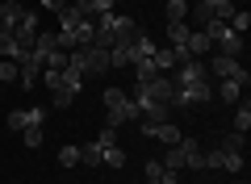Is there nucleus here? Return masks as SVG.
I'll list each match as a JSON object with an SVG mask.
<instances>
[{"instance_id": "1", "label": "nucleus", "mask_w": 251, "mask_h": 184, "mask_svg": "<svg viewBox=\"0 0 251 184\" xmlns=\"http://www.w3.org/2000/svg\"><path fill=\"white\" fill-rule=\"evenodd\" d=\"M67 67H75L84 79H97V76H105L109 71V51H100V46H75L72 54H67Z\"/></svg>"}, {"instance_id": "2", "label": "nucleus", "mask_w": 251, "mask_h": 184, "mask_svg": "<svg viewBox=\"0 0 251 184\" xmlns=\"http://www.w3.org/2000/svg\"><path fill=\"white\" fill-rule=\"evenodd\" d=\"M105 109H109V126H126L138 122V105L126 88H105Z\"/></svg>"}, {"instance_id": "3", "label": "nucleus", "mask_w": 251, "mask_h": 184, "mask_svg": "<svg viewBox=\"0 0 251 184\" xmlns=\"http://www.w3.org/2000/svg\"><path fill=\"white\" fill-rule=\"evenodd\" d=\"M205 67H209V71H214V76H218V79H239V84H243V88H247V84H251V76H247V67H243V63H239V59H230V54H218V59H209V63H205Z\"/></svg>"}, {"instance_id": "4", "label": "nucleus", "mask_w": 251, "mask_h": 184, "mask_svg": "<svg viewBox=\"0 0 251 184\" xmlns=\"http://www.w3.org/2000/svg\"><path fill=\"white\" fill-rule=\"evenodd\" d=\"M197 17L201 21H209V17H214V21H230L234 17V0H201Z\"/></svg>"}, {"instance_id": "5", "label": "nucleus", "mask_w": 251, "mask_h": 184, "mask_svg": "<svg viewBox=\"0 0 251 184\" xmlns=\"http://www.w3.org/2000/svg\"><path fill=\"white\" fill-rule=\"evenodd\" d=\"M38 76H42V59L29 51L25 59L17 63V84H21V88H34V84H38Z\"/></svg>"}, {"instance_id": "6", "label": "nucleus", "mask_w": 251, "mask_h": 184, "mask_svg": "<svg viewBox=\"0 0 251 184\" xmlns=\"http://www.w3.org/2000/svg\"><path fill=\"white\" fill-rule=\"evenodd\" d=\"M214 42H218V54H230V59H239V54H243V34H234L230 26H222V29H218V38H214Z\"/></svg>"}, {"instance_id": "7", "label": "nucleus", "mask_w": 251, "mask_h": 184, "mask_svg": "<svg viewBox=\"0 0 251 184\" xmlns=\"http://www.w3.org/2000/svg\"><path fill=\"white\" fill-rule=\"evenodd\" d=\"M25 126H42V109L38 105H29V109H13L9 113V130H25Z\"/></svg>"}, {"instance_id": "8", "label": "nucleus", "mask_w": 251, "mask_h": 184, "mask_svg": "<svg viewBox=\"0 0 251 184\" xmlns=\"http://www.w3.org/2000/svg\"><path fill=\"white\" fill-rule=\"evenodd\" d=\"M25 54H29V51L17 42V38H13V29H0V59H9V63H21Z\"/></svg>"}, {"instance_id": "9", "label": "nucleus", "mask_w": 251, "mask_h": 184, "mask_svg": "<svg viewBox=\"0 0 251 184\" xmlns=\"http://www.w3.org/2000/svg\"><path fill=\"white\" fill-rule=\"evenodd\" d=\"M134 42H113L109 46V67H134Z\"/></svg>"}, {"instance_id": "10", "label": "nucleus", "mask_w": 251, "mask_h": 184, "mask_svg": "<svg viewBox=\"0 0 251 184\" xmlns=\"http://www.w3.org/2000/svg\"><path fill=\"white\" fill-rule=\"evenodd\" d=\"M188 34H193V29H188L184 21H168V46H172V51L188 54V51H184V46H188Z\"/></svg>"}, {"instance_id": "11", "label": "nucleus", "mask_w": 251, "mask_h": 184, "mask_svg": "<svg viewBox=\"0 0 251 184\" xmlns=\"http://www.w3.org/2000/svg\"><path fill=\"white\" fill-rule=\"evenodd\" d=\"M80 88H84V76H80L75 67H63V71H59V84H54V92H72V97H75Z\"/></svg>"}, {"instance_id": "12", "label": "nucleus", "mask_w": 251, "mask_h": 184, "mask_svg": "<svg viewBox=\"0 0 251 184\" xmlns=\"http://www.w3.org/2000/svg\"><path fill=\"white\" fill-rule=\"evenodd\" d=\"M234 105H239V109H234V134H247L251 130V101L239 97Z\"/></svg>"}, {"instance_id": "13", "label": "nucleus", "mask_w": 251, "mask_h": 184, "mask_svg": "<svg viewBox=\"0 0 251 184\" xmlns=\"http://www.w3.org/2000/svg\"><path fill=\"white\" fill-rule=\"evenodd\" d=\"M21 17H25V9H21L17 0H0V21H4V29H13Z\"/></svg>"}, {"instance_id": "14", "label": "nucleus", "mask_w": 251, "mask_h": 184, "mask_svg": "<svg viewBox=\"0 0 251 184\" xmlns=\"http://www.w3.org/2000/svg\"><path fill=\"white\" fill-rule=\"evenodd\" d=\"M184 51H188V59H205V54H209V38L201 34V29H193V34H188V46H184Z\"/></svg>"}, {"instance_id": "15", "label": "nucleus", "mask_w": 251, "mask_h": 184, "mask_svg": "<svg viewBox=\"0 0 251 184\" xmlns=\"http://www.w3.org/2000/svg\"><path fill=\"white\" fill-rule=\"evenodd\" d=\"M214 92H218V101H230V105H234V101L243 97V84H239V79H222Z\"/></svg>"}, {"instance_id": "16", "label": "nucleus", "mask_w": 251, "mask_h": 184, "mask_svg": "<svg viewBox=\"0 0 251 184\" xmlns=\"http://www.w3.org/2000/svg\"><path fill=\"white\" fill-rule=\"evenodd\" d=\"M134 54H138V59H151V54H155V38L147 34V29L134 38Z\"/></svg>"}, {"instance_id": "17", "label": "nucleus", "mask_w": 251, "mask_h": 184, "mask_svg": "<svg viewBox=\"0 0 251 184\" xmlns=\"http://www.w3.org/2000/svg\"><path fill=\"white\" fill-rule=\"evenodd\" d=\"M100 163H109V167H126V151L113 142V147H105V151H100Z\"/></svg>"}, {"instance_id": "18", "label": "nucleus", "mask_w": 251, "mask_h": 184, "mask_svg": "<svg viewBox=\"0 0 251 184\" xmlns=\"http://www.w3.org/2000/svg\"><path fill=\"white\" fill-rule=\"evenodd\" d=\"M42 138H46V134H42V126H25V130H21V142H25L29 151H38V147H42Z\"/></svg>"}, {"instance_id": "19", "label": "nucleus", "mask_w": 251, "mask_h": 184, "mask_svg": "<svg viewBox=\"0 0 251 184\" xmlns=\"http://www.w3.org/2000/svg\"><path fill=\"white\" fill-rule=\"evenodd\" d=\"M80 163H84V167H100V147H97V142L80 147Z\"/></svg>"}, {"instance_id": "20", "label": "nucleus", "mask_w": 251, "mask_h": 184, "mask_svg": "<svg viewBox=\"0 0 251 184\" xmlns=\"http://www.w3.org/2000/svg\"><path fill=\"white\" fill-rule=\"evenodd\" d=\"M163 9H168V21H184L188 17V4H184V0H168Z\"/></svg>"}, {"instance_id": "21", "label": "nucleus", "mask_w": 251, "mask_h": 184, "mask_svg": "<svg viewBox=\"0 0 251 184\" xmlns=\"http://www.w3.org/2000/svg\"><path fill=\"white\" fill-rule=\"evenodd\" d=\"M151 76H159L155 63H151V59H134V79H151Z\"/></svg>"}, {"instance_id": "22", "label": "nucleus", "mask_w": 251, "mask_h": 184, "mask_svg": "<svg viewBox=\"0 0 251 184\" xmlns=\"http://www.w3.org/2000/svg\"><path fill=\"white\" fill-rule=\"evenodd\" d=\"M46 71H63L67 67V51H54V54H46V63H42Z\"/></svg>"}, {"instance_id": "23", "label": "nucleus", "mask_w": 251, "mask_h": 184, "mask_svg": "<svg viewBox=\"0 0 251 184\" xmlns=\"http://www.w3.org/2000/svg\"><path fill=\"white\" fill-rule=\"evenodd\" d=\"M59 163L63 167H75V163H80V147H63L59 151Z\"/></svg>"}, {"instance_id": "24", "label": "nucleus", "mask_w": 251, "mask_h": 184, "mask_svg": "<svg viewBox=\"0 0 251 184\" xmlns=\"http://www.w3.org/2000/svg\"><path fill=\"white\" fill-rule=\"evenodd\" d=\"M143 172H147V180H151V176H163V163L159 159H143Z\"/></svg>"}, {"instance_id": "25", "label": "nucleus", "mask_w": 251, "mask_h": 184, "mask_svg": "<svg viewBox=\"0 0 251 184\" xmlns=\"http://www.w3.org/2000/svg\"><path fill=\"white\" fill-rule=\"evenodd\" d=\"M42 9H50V13H54V17H59V13H63V9H67V0H42Z\"/></svg>"}, {"instance_id": "26", "label": "nucleus", "mask_w": 251, "mask_h": 184, "mask_svg": "<svg viewBox=\"0 0 251 184\" xmlns=\"http://www.w3.org/2000/svg\"><path fill=\"white\" fill-rule=\"evenodd\" d=\"M72 105V92H54V109H67Z\"/></svg>"}, {"instance_id": "27", "label": "nucleus", "mask_w": 251, "mask_h": 184, "mask_svg": "<svg viewBox=\"0 0 251 184\" xmlns=\"http://www.w3.org/2000/svg\"><path fill=\"white\" fill-rule=\"evenodd\" d=\"M147 184H163V176H151V180H147Z\"/></svg>"}, {"instance_id": "28", "label": "nucleus", "mask_w": 251, "mask_h": 184, "mask_svg": "<svg viewBox=\"0 0 251 184\" xmlns=\"http://www.w3.org/2000/svg\"><path fill=\"white\" fill-rule=\"evenodd\" d=\"M113 4H126V0H113Z\"/></svg>"}, {"instance_id": "29", "label": "nucleus", "mask_w": 251, "mask_h": 184, "mask_svg": "<svg viewBox=\"0 0 251 184\" xmlns=\"http://www.w3.org/2000/svg\"><path fill=\"white\" fill-rule=\"evenodd\" d=\"M0 29H4V21H0Z\"/></svg>"}, {"instance_id": "30", "label": "nucleus", "mask_w": 251, "mask_h": 184, "mask_svg": "<svg viewBox=\"0 0 251 184\" xmlns=\"http://www.w3.org/2000/svg\"><path fill=\"white\" fill-rule=\"evenodd\" d=\"M0 92H4V84H0Z\"/></svg>"}, {"instance_id": "31", "label": "nucleus", "mask_w": 251, "mask_h": 184, "mask_svg": "<svg viewBox=\"0 0 251 184\" xmlns=\"http://www.w3.org/2000/svg\"><path fill=\"white\" fill-rule=\"evenodd\" d=\"M163 4H168V0H163Z\"/></svg>"}]
</instances>
